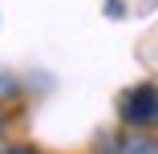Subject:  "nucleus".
I'll return each instance as SVG.
<instances>
[{"label": "nucleus", "mask_w": 158, "mask_h": 154, "mask_svg": "<svg viewBox=\"0 0 158 154\" xmlns=\"http://www.w3.org/2000/svg\"><path fill=\"white\" fill-rule=\"evenodd\" d=\"M118 118L126 126H158V85H134L118 102Z\"/></svg>", "instance_id": "obj_1"}, {"label": "nucleus", "mask_w": 158, "mask_h": 154, "mask_svg": "<svg viewBox=\"0 0 158 154\" xmlns=\"http://www.w3.org/2000/svg\"><path fill=\"white\" fill-rule=\"evenodd\" d=\"M98 154H158V138H146V134H114V138H102Z\"/></svg>", "instance_id": "obj_2"}, {"label": "nucleus", "mask_w": 158, "mask_h": 154, "mask_svg": "<svg viewBox=\"0 0 158 154\" xmlns=\"http://www.w3.org/2000/svg\"><path fill=\"white\" fill-rule=\"evenodd\" d=\"M4 154H37L33 146H4Z\"/></svg>", "instance_id": "obj_3"}]
</instances>
